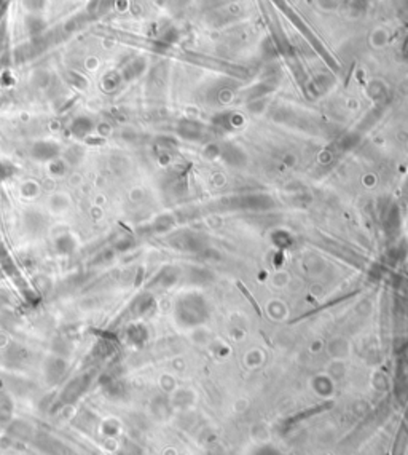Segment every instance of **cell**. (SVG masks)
<instances>
[{
  "label": "cell",
  "instance_id": "cell-1",
  "mask_svg": "<svg viewBox=\"0 0 408 455\" xmlns=\"http://www.w3.org/2000/svg\"><path fill=\"white\" fill-rule=\"evenodd\" d=\"M88 382H90V377L88 376H81L75 380H72V382L66 386V390L63 391V396H61V404H67V403H72L75 401V399L86 390L88 386Z\"/></svg>",
  "mask_w": 408,
  "mask_h": 455
},
{
  "label": "cell",
  "instance_id": "cell-2",
  "mask_svg": "<svg viewBox=\"0 0 408 455\" xmlns=\"http://www.w3.org/2000/svg\"><path fill=\"white\" fill-rule=\"evenodd\" d=\"M66 368H67V364L63 359H59V358L48 359V363L45 366V374H46V379H48V382L58 383L66 374Z\"/></svg>",
  "mask_w": 408,
  "mask_h": 455
},
{
  "label": "cell",
  "instance_id": "cell-6",
  "mask_svg": "<svg viewBox=\"0 0 408 455\" xmlns=\"http://www.w3.org/2000/svg\"><path fill=\"white\" fill-rule=\"evenodd\" d=\"M56 248L61 254H69L73 251V248H75V243H73V240L69 235H64V236H61V238H58Z\"/></svg>",
  "mask_w": 408,
  "mask_h": 455
},
{
  "label": "cell",
  "instance_id": "cell-3",
  "mask_svg": "<svg viewBox=\"0 0 408 455\" xmlns=\"http://www.w3.org/2000/svg\"><path fill=\"white\" fill-rule=\"evenodd\" d=\"M37 446L42 449L43 452L50 454V455H66V447L56 441L51 436H46V434H40Z\"/></svg>",
  "mask_w": 408,
  "mask_h": 455
},
{
  "label": "cell",
  "instance_id": "cell-4",
  "mask_svg": "<svg viewBox=\"0 0 408 455\" xmlns=\"http://www.w3.org/2000/svg\"><path fill=\"white\" fill-rule=\"evenodd\" d=\"M10 434L16 439H29L32 436L31 425H27L24 422H15L10 426Z\"/></svg>",
  "mask_w": 408,
  "mask_h": 455
},
{
  "label": "cell",
  "instance_id": "cell-5",
  "mask_svg": "<svg viewBox=\"0 0 408 455\" xmlns=\"http://www.w3.org/2000/svg\"><path fill=\"white\" fill-rule=\"evenodd\" d=\"M56 153H58V149L53 144H38L34 149V155L40 160H50L53 157H56Z\"/></svg>",
  "mask_w": 408,
  "mask_h": 455
}]
</instances>
